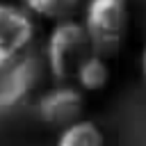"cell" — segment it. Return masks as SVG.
<instances>
[{
  "label": "cell",
  "mask_w": 146,
  "mask_h": 146,
  "mask_svg": "<svg viewBox=\"0 0 146 146\" xmlns=\"http://www.w3.org/2000/svg\"><path fill=\"white\" fill-rule=\"evenodd\" d=\"M141 73H144V78H146V48H144V52H141Z\"/></svg>",
  "instance_id": "9"
},
{
  "label": "cell",
  "mask_w": 146,
  "mask_h": 146,
  "mask_svg": "<svg viewBox=\"0 0 146 146\" xmlns=\"http://www.w3.org/2000/svg\"><path fill=\"white\" fill-rule=\"evenodd\" d=\"M80 0H23V7L36 16V18H46V21H68L71 14L78 9Z\"/></svg>",
  "instance_id": "8"
},
{
  "label": "cell",
  "mask_w": 146,
  "mask_h": 146,
  "mask_svg": "<svg viewBox=\"0 0 146 146\" xmlns=\"http://www.w3.org/2000/svg\"><path fill=\"white\" fill-rule=\"evenodd\" d=\"M57 146H105V135L96 121L80 119L62 128L57 137Z\"/></svg>",
  "instance_id": "7"
},
{
  "label": "cell",
  "mask_w": 146,
  "mask_h": 146,
  "mask_svg": "<svg viewBox=\"0 0 146 146\" xmlns=\"http://www.w3.org/2000/svg\"><path fill=\"white\" fill-rule=\"evenodd\" d=\"M91 52H94V48H91L84 25L68 18V21L55 23V27L50 30L43 59H46L48 73L62 84V82L75 78V71Z\"/></svg>",
  "instance_id": "1"
},
{
  "label": "cell",
  "mask_w": 146,
  "mask_h": 146,
  "mask_svg": "<svg viewBox=\"0 0 146 146\" xmlns=\"http://www.w3.org/2000/svg\"><path fill=\"white\" fill-rule=\"evenodd\" d=\"M46 71V59L36 55H23L11 66L0 71V112L23 105L39 89Z\"/></svg>",
  "instance_id": "3"
},
{
  "label": "cell",
  "mask_w": 146,
  "mask_h": 146,
  "mask_svg": "<svg viewBox=\"0 0 146 146\" xmlns=\"http://www.w3.org/2000/svg\"><path fill=\"white\" fill-rule=\"evenodd\" d=\"M110 82V66H107V57L91 52L80 68L75 71V87H80L82 91H103Z\"/></svg>",
  "instance_id": "6"
},
{
  "label": "cell",
  "mask_w": 146,
  "mask_h": 146,
  "mask_svg": "<svg viewBox=\"0 0 146 146\" xmlns=\"http://www.w3.org/2000/svg\"><path fill=\"white\" fill-rule=\"evenodd\" d=\"M128 0H87L82 25L96 55L114 57L128 34Z\"/></svg>",
  "instance_id": "2"
},
{
  "label": "cell",
  "mask_w": 146,
  "mask_h": 146,
  "mask_svg": "<svg viewBox=\"0 0 146 146\" xmlns=\"http://www.w3.org/2000/svg\"><path fill=\"white\" fill-rule=\"evenodd\" d=\"M34 39V16L25 7L0 2V71L21 59Z\"/></svg>",
  "instance_id": "4"
},
{
  "label": "cell",
  "mask_w": 146,
  "mask_h": 146,
  "mask_svg": "<svg viewBox=\"0 0 146 146\" xmlns=\"http://www.w3.org/2000/svg\"><path fill=\"white\" fill-rule=\"evenodd\" d=\"M82 112H84V91L80 87L66 84V82L48 89L36 103L39 119L43 123L57 125V128H66V125L80 121Z\"/></svg>",
  "instance_id": "5"
}]
</instances>
